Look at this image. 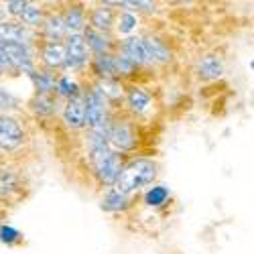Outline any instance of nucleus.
<instances>
[{
  "label": "nucleus",
  "instance_id": "16",
  "mask_svg": "<svg viewBox=\"0 0 254 254\" xmlns=\"http://www.w3.org/2000/svg\"><path fill=\"white\" fill-rule=\"evenodd\" d=\"M126 207H128V197L118 191H110L102 201V209H106V211H120Z\"/></svg>",
  "mask_w": 254,
  "mask_h": 254
},
{
  "label": "nucleus",
  "instance_id": "30",
  "mask_svg": "<svg viewBox=\"0 0 254 254\" xmlns=\"http://www.w3.org/2000/svg\"><path fill=\"white\" fill-rule=\"evenodd\" d=\"M124 6H132V8H142V10H155L153 2H122Z\"/></svg>",
  "mask_w": 254,
  "mask_h": 254
},
{
  "label": "nucleus",
  "instance_id": "1",
  "mask_svg": "<svg viewBox=\"0 0 254 254\" xmlns=\"http://www.w3.org/2000/svg\"><path fill=\"white\" fill-rule=\"evenodd\" d=\"M157 177V165L149 159H134L128 165L122 167V171L116 179V189L114 191L122 193V195H128L136 189L144 187L153 183V179Z\"/></svg>",
  "mask_w": 254,
  "mask_h": 254
},
{
  "label": "nucleus",
  "instance_id": "12",
  "mask_svg": "<svg viewBox=\"0 0 254 254\" xmlns=\"http://www.w3.org/2000/svg\"><path fill=\"white\" fill-rule=\"evenodd\" d=\"M86 41H88L90 49H92L98 57H100V55H106V51H108V47H110V41L106 39V35L100 33V31H94V29H88V31H86Z\"/></svg>",
  "mask_w": 254,
  "mask_h": 254
},
{
  "label": "nucleus",
  "instance_id": "27",
  "mask_svg": "<svg viewBox=\"0 0 254 254\" xmlns=\"http://www.w3.org/2000/svg\"><path fill=\"white\" fill-rule=\"evenodd\" d=\"M16 238H18V232H16L14 228H10V226H2V228H0V240H2V242L10 244V242H14Z\"/></svg>",
  "mask_w": 254,
  "mask_h": 254
},
{
  "label": "nucleus",
  "instance_id": "18",
  "mask_svg": "<svg viewBox=\"0 0 254 254\" xmlns=\"http://www.w3.org/2000/svg\"><path fill=\"white\" fill-rule=\"evenodd\" d=\"M94 65H96V71H98L102 77H106V79H112V77L116 75V73H114V61H112L110 55H100V57H96Z\"/></svg>",
  "mask_w": 254,
  "mask_h": 254
},
{
  "label": "nucleus",
  "instance_id": "9",
  "mask_svg": "<svg viewBox=\"0 0 254 254\" xmlns=\"http://www.w3.org/2000/svg\"><path fill=\"white\" fill-rule=\"evenodd\" d=\"M144 43V51H146V59L149 61H159V63H165L171 59V51H169L163 41L155 39V37H149V39H142Z\"/></svg>",
  "mask_w": 254,
  "mask_h": 254
},
{
  "label": "nucleus",
  "instance_id": "25",
  "mask_svg": "<svg viewBox=\"0 0 254 254\" xmlns=\"http://www.w3.org/2000/svg\"><path fill=\"white\" fill-rule=\"evenodd\" d=\"M102 96H110V98H118L120 96V88L116 86V83L112 79H104L102 83V90H98Z\"/></svg>",
  "mask_w": 254,
  "mask_h": 254
},
{
  "label": "nucleus",
  "instance_id": "8",
  "mask_svg": "<svg viewBox=\"0 0 254 254\" xmlns=\"http://www.w3.org/2000/svg\"><path fill=\"white\" fill-rule=\"evenodd\" d=\"M122 55L126 59H130L134 65H142L149 59H146V51H144V43L140 37H128L122 43Z\"/></svg>",
  "mask_w": 254,
  "mask_h": 254
},
{
  "label": "nucleus",
  "instance_id": "28",
  "mask_svg": "<svg viewBox=\"0 0 254 254\" xmlns=\"http://www.w3.org/2000/svg\"><path fill=\"white\" fill-rule=\"evenodd\" d=\"M57 90H59V94H63V96H75V83H71L69 79H65V77H63V79H59V83H57Z\"/></svg>",
  "mask_w": 254,
  "mask_h": 254
},
{
  "label": "nucleus",
  "instance_id": "29",
  "mask_svg": "<svg viewBox=\"0 0 254 254\" xmlns=\"http://www.w3.org/2000/svg\"><path fill=\"white\" fill-rule=\"evenodd\" d=\"M6 6H8V12H12V14H23L27 8V2H23V0H10Z\"/></svg>",
  "mask_w": 254,
  "mask_h": 254
},
{
  "label": "nucleus",
  "instance_id": "21",
  "mask_svg": "<svg viewBox=\"0 0 254 254\" xmlns=\"http://www.w3.org/2000/svg\"><path fill=\"white\" fill-rule=\"evenodd\" d=\"M112 61H114V73L116 75H130L132 71H134V63L130 61V59H126L124 55H118V57H112Z\"/></svg>",
  "mask_w": 254,
  "mask_h": 254
},
{
  "label": "nucleus",
  "instance_id": "31",
  "mask_svg": "<svg viewBox=\"0 0 254 254\" xmlns=\"http://www.w3.org/2000/svg\"><path fill=\"white\" fill-rule=\"evenodd\" d=\"M6 69H12V65H10V61H8L6 57H2V55H0V73H4Z\"/></svg>",
  "mask_w": 254,
  "mask_h": 254
},
{
  "label": "nucleus",
  "instance_id": "2",
  "mask_svg": "<svg viewBox=\"0 0 254 254\" xmlns=\"http://www.w3.org/2000/svg\"><path fill=\"white\" fill-rule=\"evenodd\" d=\"M86 124L92 130H106V106L104 96L98 90H92L86 98Z\"/></svg>",
  "mask_w": 254,
  "mask_h": 254
},
{
  "label": "nucleus",
  "instance_id": "13",
  "mask_svg": "<svg viewBox=\"0 0 254 254\" xmlns=\"http://www.w3.org/2000/svg\"><path fill=\"white\" fill-rule=\"evenodd\" d=\"M128 106H130V110L132 112H136V114H140V112H144L146 108H149V104H151V96L146 94L144 90H140V88H132V90H128Z\"/></svg>",
  "mask_w": 254,
  "mask_h": 254
},
{
  "label": "nucleus",
  "instance_id": "20",
  "mask_svg": "<svg viewBox=\"0 0 254 254\" xmlns=\"http://www.w3.org/2000/svg\"><path fill=\"white\" fill-rule=\"evenodd\" d=\"M33 75V79H35V83H37V88H39V92L41 94H47V92H51V90H55V79L49 75V73H31Z\"/></svg>",
  "mask_w": 254,
  "mask_h": 254
},
{
  "label": "nucleus",
  "instance_id": "22",
  "mask_svg": "<svg viewBox=\"0 0 254 254\" xmlns=\"http://www.w3.org/2000/svg\"><path fill=\"white\" fill-rule=\"evenodd\" d=\"M20 18H23V23L27 27H37L41 23V18H43V12H41V8L33 6V4H27L25 12L20 14Z\"/></svg>",
  "mask_w": 254,
  "mask_h": 254
},
{
  "label": "nucleus",
  "instance_id": "26",
  "mask_svg": "<svg viewBox=\"0 0 254 254\" xmlns=\"http://www.w3.org/2000/svg\"><path fill=\"white\" fill-rule=\"evenodd\" d=\"M16 104H18V100L10 92L0 88V108H16Z\"/></svg>",
  "mask_w": 254,
  "mask_h": 254
},
{
  "label": "nucleus",
  "instance_id": "19",
  "mask_svg": "<svg viewBox=\"0 0 254 254\" xmlns=\"http://www.w3.org/2000/svg\"><path fill=\"white\" fill-rule=\"evenodd\" d=\"M167 197H169V189L167 187H163V185H157V187H151L149 191H146V195H144V201L149 203V205H163L165 201H167Z\"/></svg>",
  "mask_w": 254,
  "mask_h": 254
},
{
  "label": "nucleus",
  "instance_id": "17",
  "mask_svg": "<svg viewBox=\"0 0 254 254\" xmlns=\"http://www.w3.org/2000/svg\"><path fill=\"white\" fill-rule=\"evenodd\" d=\"M45 33H47V37L51 39V43H57V41L63 37V33H65L63 18H61V16H51V18L47 20V25H45Z\"/></svg>",
  "mask_w": 254,
  "mask_h": 254
},
{
  "label": "nucleus",
  "instance_id": "23",
  "mask_svg": "<svg viewBox=\"0 0 254 254\" xmlns=\"http://www.w3.org/2000/svg\"><path fill=\"white\" fill-rule=\"evenodd\" d=\"M134 27H136V16H134V14H130V12H124V14L120 16L118 31H120V33H130Z\"/></svg>",
  "mask_w": 254,
  "mask_h": 254
},
{
  "label": "nucleus",
  "instance_id": "32",
  "mask_svg": "<svg viewBox=\"0 0 254 254\" xmlns=\"http://www.w3.org/2000/svg\"><path fill=\"white\" fill-rule=\"evenodd\" d=\"M2 16H4V12H2V10H0V20H2Z\"/></svg>",
  "mask_w": 254,
  "mask_h": 254
},
{
  "label": "nucleus",
  "instance_id": "10",
  "mask_svg": "<svg viewBox=\"0 0 254 254\" xmlns=\"http://www.w3.org/2000/svg\"><path fill=\"white\" fill-rule=\"evenodd\" d=\"M65 59H67V53H65V47L61 43H49L43 47V61L47 63L49 67H61L65 65Z\"/></svg>",
  "mask_w": 254,
  "mask_h": 254
},
{
  "label": "nucleus",
  "instance_id": "7",
  "mask_svg": "<svg viewBox=\"0 0 254 254\" xmlns=\"http://www.w3.org/2000/svg\"><path fill=\"white\" fill-rule=\"evenodd\" d=\"M0 41L4 43H16V45H25L31 41V33L27 27L16 25V23H0Z\"/></svg>",
  "mask_w": 254,
  "mask_h": 254
},
{
  "label": "nucleus",
  "instance_id": "14",
  "mask_svg": "<svg viewBox=\"0 0 254 254\" xmlns=\"http://www.w3.org/2000/svg\"><path fill=\"white\" fill-rule=\"evenodd\" d=\"M63 25H65V31H69L71 35H79V31L83 29V25H86V18H83V12L73 6L65 12V16H63Z\"/></svg>",
  "mask_w": 254,
  "mask_h": 254
},
{
  "label": "nucleus",
  "instance_id": "4",
  "mask_svg": "<svg viewBox=\"0 0 254 254\" xmlns=\"http://www.w3.org/2000/svg\"><path fill=\"white\" fill-rule=\"evenodd\" d=\"M65 65L69 67H81L83 63L88 61V45H86V39L81 35H69L67 39V45H65Z\"/></svg>",
  "mask_w": 254,
  "mask_h": 254
},
{
  "label": "nucleus",
  "instance_id": "24",
  "mask_svg": "<svg viewBox=\"0 0 254 254\" xmlns=\"http://www.w3.org/2000/svg\"><path fill=\"white\" fill-rule=\"evenodd\" d=\"M35 110H37L39 114H51V112H53V102H51L47 96L41 94L39 100L35 102Z\"/></svg>",
  "mask_w": 254,
  "mask_h": 254
},
{
  "label": "nucleus",
  "instance_id": "5",
  "mask_svg": "<svg viewBox=\"0 0 254 254\" xmlns=\"http://www.w3.org/2000/svg\"><path fill=\"white\" fill-rule=\"evenodd\" d=\"M63 120L69 128H81L86 126V102L81 96H73L69 98L65 110H63Z\"/></svg>",
  "mask_w": 254,
  "mask_h": 254
},
{
  "label": "nucleus",
  "instance_id": "11",
  "mask_svg": "<svg viewBox=\"0 0 254 254\" xmlns=\"http://www.w3.org/2000/svg\"><path fill=\"white\" fill-rule=\"evenodd\" d=\"M197 71H199V75H201L203 79H214V77H220V75H222L224 65H222L220 57H216V55H205V57L199 61Z\"/></svg>",
  "mask_w": 254,
  "mask_h": 254
},
{
  "label": "nucleus",
  "instance_id": "15",
  "mask_svg": "<svg viewBox=\"0 0 254 254\" xmlns=\"http://www.w3.org/2000/svg\"><path fill=\"white\" fill-rule=\"evenodd\" d=\"M92 27H94V31H100V33L108 31L112 27V12H110V8H104V6L96 8L92 12Z\"/></svg>",
  "mask_w": 254,
  "mask_h": 254
},
{
  "label": "nucleus",
  "instance_id": "3",
  "mask_svg": "<svg viewBox=\"0 0 254 254\" xmlns=\"http://www.w3.org/2000/svg\"><path fill=\"white\" fill-rule=\"evenodd\" d=\"M25 140V130L10 116H0V149L14 151Z\"/></svg>",
  "mask_w": 254,
  "mask_h": 254
},
{
  "label": "nucleus",
  "instance_id": "6",
  "mask_svg": "<svg viewBox=\"0 0 254 254\" xmlns=\"http://www.w3.org/2000/svg\"><path fill=\"white\" fill-rule=\"evenodd\" d=\"M108 138H110V142L116 146V149H120V151H128V149H132V146H134V132H132V128L126 122L114 124L110 128V132H108Z\"/></svg>",
  "mask_w": 254,
  "mask_h": 254
}]
</instances>
